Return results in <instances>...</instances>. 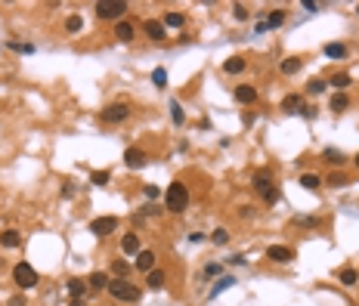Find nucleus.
Segmentation results:
<instances>
[{"mask_svg": "<svg viewBox=\"0 0 359 306\" xmlns=\"http://www.w3.org/2000/svg\"><path fill=\"white\" fill-rule=\"evenodd\" d=\"M164 201H167V210H170V214H183V210L189 207V186L180 183V180H173V183L167 186Z\"/></svg>", "mask_w": 359, "mask_h": 306, "instance_id": "f257e3e1", "label": "nucleus"}, {"mask_svg": "<svg viewBox=\"0 0 359 306\" xmlns=\"http://www.w3.org/2000/svg\"><path fill=\"white\" fill-rule=\"evenodd\" d=\"M251 186L257 189V195L263 198L266 204H276V201H279V186L273 183L270 170H257V173H254V180H251Z\"/></svg>", "mask_w": 359, "mask_h": 306, "instance_id": "f03ea898", "label": "nucleus"}, {"mask_svg": "<svg viewBox=\"0 0 359 306\" xmlns=\"http://www.w3.org/2000/svg\"><path fill=\"white\" fill-rule=\"evenodd\" d=\"M109 294H112L115 300H121V303H136L143 291L136 288V285H130L127 278H112L109 281Z\"/></svg>", "mask_w": 359, "mask_h": 306, "instance_id": "7ed1b4c3", "label": "nucleus"}, {"mask_svg": "<svg viewBox=\"0 0 359 306\" xmlns=\"http://www.w3.org/2000/svg\"><path fill=\"white\" fill-rule=\"evenodd\" d=\"M13 281L22 291H31L40 281V275H38V269H31V263H16L13 266Z\"/></svg>", "mask_w": 359, "mask_h": 306, "instance_id": "20e7f679", "label": "nucleus"}, {"mask_svg": "<svg viewBox=\"0 0 359 306\" xmlns=\"http://www.w3.org/2000/svg\"><path fill=\"white\" fill-rule=\"evenodd\" d=\"M127 9H130V6H127L124 0H99V3H96V16L109 19V22H121V16L127 13Z\"/></svg>", "mask_w": 359, "mask_h": 306, "instance_id": "39448f33", "label": "nucleus"}, {"mask_svg": "<svg viewBox=\"0 0 359 306\" xmlns=\"http://www.w3.org/2000/svg\"><path fill=\"white\" fill-rule=\"evenodd\" d=\"M127 117H130V105L127 102H112V105H106V112H102V121L106 124H124Z\"/></svg>", "mask_w": 359, "mask_h": 306, "instance_id": "423d86ee", "label": "nucleus"}, {"mask_svg": "<svg viewBox=\"0 0 359 306\" xmlns=\"http://www.w3.org/2000/svg\"><path fill=\"white\" fill-rule=\"evenodd\" d=\"M115 229H118V217H96L90 223V232H93L96 238H106V235H112Z\"/></svg>", "mask_w": 359, "mask_h": 306, "instance_id": "0eeeda50", "label": "nucleus"}, {"mask_svg": "<svg viewBox=\"0 0 359 306\" xmlns=\"http://www.w3.org/2000/svg\"><path fill=\"white\" fill-rule=\"evenodd\" d=\"M266 260H273V263H291L294 251L288 248V244H270V248H266Z\"/></svg>", "mask_w": 359, "mask_h": 306, "instance_id": "6e6552de", "label": "nucleus"}, {"mask_svg": "<svg viewBox=\"0 0 359 306\" xmlns=\"http://www.w3.org/2000/svg\"><path fill=\"white\" fill-rule=\"evenodd\" d=\"M146 161H149V158H146L143 149H127V152H124V164H127L130 170H143Z\"/></svg>", "mask_w": 359, "mask_h": 306, "instance_id": "1a4fd4ad", "label": "nucleus"}, {"mask_svg": "<svg viewBox=\"0 0 359 306\" xmlns=\"http://www.w3.org/2000/svg\"><path fill=\"white\" fill-rule=\"evenodd\" d=\"M236 102H239V105L257 102V87H254V84H239V87H236Z\"/></svg>", "mask_w": 359, "mask_h": 306, "instance_id": "9d476101", "label": "nucleus"}, {"mask_svg": "<svg viewBox=\"0 0 359 306\" xmlns=\"http://www.w3.org/2000/svg\"><path fill=\"white\" fill-rule=\"evenodd\" d=\"M143 31H146L152 40H164V38H167V28L161 25L158 19H146V22H143Z\"/></svg>", "mask_w": 359, "mask_h": 306, "instance_id": "9b49d317", "label": "nucleus"}, {"mask_svg": "<svg viewBox=\"0 0 359 306\" xmlns=\"http://www.w3.org/2000/svg\"><path fill=\"white\" fill-rule=\"evenodd\" d=\"M87 291H90L87 278H68V297H72V300H84Z\"/></svg>", "mask_w": 359, "mask_h": 306, "instance_id": "f8f14e48", "label": "nucleus"}, {"mask_svg": "<svg viewBox=\"0 0 359 306\" xmlns=\"http://www.w3.org/2000/svg\"><path fill=\"white\" fill-rule=\"evenodd\" d=\"M133 34H136V28H133V22H127V19H121L118 25H115V38H118L121 43H130V40H133Z\"/></svg>", "mask_w": 359, "mask_h": 306, "instance_id": "ddd939ff", "label": "nucleus"}, {"mask_svg": "<svg viewBox=\"0 0 359 306\" xmlns=\"http://www.w3.org/2000/svg\"><path fill=\"white\" fill-rule=\"evenodd\" d=\"M300 109H304V96H300V93H288V96L282 99V112H288V115H297Z\"/></svg>", "mask_w": 359, "mask_h": 306, "instance_id": "4468645a", "label": "nucleus"}, {"mask_svg": "<svg viewBox=\"0 0 359 306\" xmlns=\"http://www.w3.org/2000/svg\"><path fill=\"white\" fill-rule=\"evenodd\" d=\"M136 269H140V272H152L155 269V251H140L136 254Z\"/></svg>", "mask_w": 359, "mask_h": 306, "instance_id": "2eb2a0df", "label": "nucleus"}, {"mask_svg": "<svg viewBox=\"0 0 359 306\" xmlns=\"http://www.w3.org/2000/svg\"><path fill=\"white\" fill-rule=\"evenodd\" d=\"M121 251L127 254V257H133V254H140L143 248H140V235H124V238H121Z\"/></svg>", "mask_w": 359, "mask_h": 306, "instance_id": "dca6fc26", "label": "nucleus"}, {"mask_svg": "<svg viewBox=\"0 0 359 306\" xmlns=\"http://www.w3.org/2000/svg\"><path fill=\"white\" fill-rule=\"evenodd\" d=\"M245 68H248V62H245L241 56H229L226 62H223V72H226V75H241Z\"/></svg>", "mask_w": 359, "mask_h": 306, "instance_id": "f3484780", "label": "nucleus"}, {"mask_svg": "<svg viewBox=\"0 0 359 306\" xmlns=\"http://www.w3.org/2000/svg\"><path fill=\"white\" fill-rule=\"evenodd\" d=\"M164 281H167L164 269H152V272H146V285L152 291H161V288H164Z\"/></svg>", "mask_w": 359, "mask_h": 306, "instance_id": "a211bd4d", "label": "nucleus"}, {"mask_svg": "<svg viewBox=\"0 0 359 306\" xmlns=\"http://www.w3.org/2000/svg\"><path fill=\"white\" fill-rule=\"evenodd\" d=\"M328 109H331L334 115L347 112V109H350V96H347V93H334V96H331V102H328Z\"/></svg>", "mask_w": 359, "mask_h": 306, "instance_id": "6ab92c4d", "label": "nucleus"}, {"mask_svg": "<svg viewBox=\"0 0 359 306\" xmlns=\"http://www.w3.org/2000/svg\"><path fill=\"white\" fill-rule=\"evenodd\" d=\"M300 186H304V189H310V192H316V189H322V176L319 173H300Z\"/></svg>", "mask_w": 359, "mask_h": 306, "instance_id": "aec40b11", "label": "nucleus"}, {"mask_svg": "<svg viewBox=\"0 0 359 306\" xmlns=\"http://www.w3.org/2000/svg\"><path fill=\"white\" fill-rule=\"evenodd\" d=\"M0 244H3V248H19V244H22V235L16 229H3V232H0Z\"/></svg>", "mask_w": 359, "mask_h": 306, "instance_id": "412c9836", "label": "nucleus"}, {"mask_svg": "<svg viewBox=\"0 0 359 306\" xmlns=\"http://www.w3.org/2000/svg\"><path fill=\"white\" fill-rule=\"evenodd\" d=\"M300 65H304V59H300V56H288L285 62L279 65V72H282V75H297Z\"/></svg>", "mask_w": 359, "mask_h": 306, "instance_id": "4be33fe9", "label": "nucleus"}, {"mask_svg": "<svg viewBox=\"0 0 359 306\" xmlns=\"http://www.w3.org/2000/svg\"><path fill=\"white\" fill-rule=\"evenodd\" d=\"M233 285H236V278H233V275H220V278L214 281V288H211V300L220 297V294H223L226 288H233Z\"/></svg>", "mask_w": 359, "mask_h": 306, "instance_id": "5701e85b", "label": "nucleus"}, {"mask_svg": "<svg viewBox=\"0 0 359 306\" xmlns=\"http://www.w3.org/2000/svg\"><path fill=\"white\" fill-rule=\"evenodd\" d=\"M350 84H353V77L347 75V72H338V75H334V77L328 80V87H334V90H338V93H344V90L350 87Z\"/></svg>", "mask_w": 359, "mask_h": 306, "instance_id": "b1692460", "label": "nucleus"}, {"mask_svg": "<svg viewBox=\"0 0 359 306\" xmlns=\"http://www.w3.org/2000/svg\"><path fill=\"white\" fill-rule=\"evenodd\" d=\"M338 281H341V285H347V288H353L356 281H359V272H356L353 266H347V269H341V272H338Z\"/></svg>", "mask_w": 359, "mask_h": 306, "instance_id": "393cba45", "label": "nucleus"}, {"mask_svg": "<svg viewBox=\"0 0 359 306\" xmlns=\"http://www.w3.org/2000/svg\"><path fill=\"white\" fill-rule=\"evenodd\" d=\"M109 281H112V278H109L106 272H90V278H87V285L93 288V291H102V288H109Z\"/></svg>", "mask_w": 359, "mask_h": 306, "instance_id": "a878e982", "label": "nucleus"}, {"mask_svg": "<svg viewBox=\"0 0 359 306\" xmlns=\"http://www.w3.org/2000/svg\"><path fill=\"white\" fill-rule=\"evenodd\" d=\"M183 22H186V16H183V13H164L161 25H164V28H183Z\"/></svg>", "mask_w": 359, "mask_h": 306, "instance_id": "bb28decb", "label": "nucleus"}, {"mask_svg": "<svg viewBox=\"0 0 359 306\" xmlns=\"http://www.w3.org/2000/svg\"><path fill=\"white\" fill-rule=\"evenodd\" d=\"M170 121L177 124V127H180V124H186V112H183V105H180L177 99H170Z\"/></svg>", "mask_w": 359, "mask_h": 306, "instance_id": "cd10ccee", "label": "nucleus"}, {"mask_svg": "<svg viewBox=\"0 0 359 306\" xmlns=\"http://www.w3.org/2000/svg\"><path fill=\"white\" fill-rule=\"evenodd\" d=\"M282 25H285V9H273L266 16V28H282Z\"/></svg>", "mask_w": 359, "mask_h": 306, "instance_id": "c85d7f7f", "label": "nucleus"}, {"mask_svg": "<svg viewBox=\"0 0 359 306\" xmlns=\"http://www.w3.org/2000/svg\"><path fill=\"white\" fill-rule=\"evenodd\" d=\"M325 56L328 59H347V46L344 43H325Z\"/></svg>", "mask_w": 359, "mask_h": 306, "instance_id": "c756f323", "label": "nucleus"}, {"mask_svg": "<svg viewBox=\"0 0 359 306\" xmlns=\"http://www.w3.org/2000/svg\"><path fill=\"white\" fill-rule=\"evenodd\" d=\"M325 87H328V80H322V77H313L310 84H307V93H310V96H319V93H325Z\"/></svg>", "mask_w": 359, "mask_h": 306, "instance_id": "7c9ffc66", "label": "nucleus"}, {"mask_svg": "<svg viewBox=\"0 0 359 306\" xmlns=\"http://www.w3.org/2000/svg\"><path fill=\"white\" fill-rule=\"evenodd\" d=\"M322 161H328V164H334V167H341V164H344V155H341L338 149H325V152H322Z\"/></svg>", "mask_w": 359, "mask_h": 306, "instance_id": "2f4dec72", "label": "nucleus"}, {"mask_svg": "<svg viewBox=\"0 0 359 306\" xmlns=\"http://www.w3.org/2000/svg\"><path fill=\"white\" fill-rule=\"evenodd\" d=\"M325 186H331V189H344V186H350V180H347V173H331Z\"/></svg>", "mask_w": 359, "mask_h": 306, "instance_id": "473e14b6", "label": "nucleus"}, {"mask_svg": "<svg viewBox=\"0 0 359 306\" xmlns=\"http://www.w3.org/2000/svg\"><path fill=\"white\" fill-rule=\"evenodd\" d=\"M80 28H84V22H80V16H68V19H65V31H68V34H78Z\"/></svg>", "mask_w": 359, "mask_h": 306, "instance_id": "72a5a7b5", "label": "nucleus"}, {"mask_svg": "<svg viewBox=\"0 0 359 306\" xmlns=\"http://www.w3.org/2000/svg\"><path fill=\"white\" fill-rule=\"evenodd\" d=\"M6 46H9L13 53H25V56H31V53H34V43H19V40H9Z\"/></svg>", "mask_w": 359, "mask_h": 306, "instance_id": "f704fd0d", "label": "nucleus"}, {"mask_svg": "<svg viewBox=\"0 0 359 306\" xmlns=\"http://www.w3.org/2000/svg\"><path fill=\"white\" fill-rule=\"evenodd\" d=\"M211 241L217 244V248H223V244L229 241V232H226L223 226H220V229H214V235H211Z\"/></svg>", "mask_w": 359, "mask_h": 306, "instance_id": "c9c22d12", "label": "nucleus"}, {"mask_svg": "<svg viewBox=\"0 0 359 306\" xmlns=\"http://www.w3.org/2000/svg\"><path fill=\"white\" fill-rule=\"evenodd\" d=\"M112 272L118 275V278H124L127 272H130V263H127V260H115V263H112Z\"/></svg>", "mask_w": 359, "mask_h": 306, "instance_id": "e433bc0d", "label": "nucleus"}, {"mask_svg": "<svg viewBox=\"0 0 359 306\" xmlns=\"http://www.w3.org/2000/svg\"><path fill=\"white\" fill-rule=\"evenodd\" d=\"M152 84L155 87H167V72H164V68H155V72H152Z\"/></svg>", "mask_w": 359, "mask_h": 306, "instance_id": "4c0bfd02", "label": "nucleus"}, {"mask_svg": "<svg viewBox=\"0 0 359 306\" xmlns=\"http://www.w3.org/2000/svg\"><path fill=\"white\" fill-rule=\"evenodd\" d=\"M90 183H93V186H106L109 183V170H93V173H90Z\"/></svg>", "mask_w": 359, "mask_h": 306, "instance_id": "58836bf2", "label": "nucleus"}, {"mask_svg": "<svg viewBox=\"0 0 359 306\" xmlns=\"http://www.w3.org/2000/svg\"><path fill=\"white\" fill-rule=\"evenodd\" d=\"M143 195L149 198V201H158V198H161V189H158L155 183H149V186H143Z\"/></svg>", "mask_w": 359, "mask_h": 306, "instance_id": "ea45409f", "label": "nucleus"}, {"mask_svg": "<svg viewBox=\"0 0 359 306\" xmlns=\"http://www.w3.org/2000/svg\"><path fill=\"white\" fill-rule=\"evenodd\" d=\"M220 272H223V266H220V263H207L204 266V278H220Z\"/></svg>", "mask_w": 359, "mask_h": 306, "instance_id": "a19ab883", "label": "nucleus"}, {"mask_svg": "<svg viewBox=\"0 0 359 306\" xmlns=\"http://www.w3.org/2000/svg\"><path fill=\"white\" fill-rule=\"evenodd\" d=\"M233 16H236V22H245V19H248V6L236 3V6H233Z\"/></svg>", "mask_w": 359, "mask_h": 306, "instance_id": "79ce46f5", "label": "nucleus"}, {"mask_svg": "<svg viewBox=\"0 0 359 306\" xmlns=\"http://www.w3.org/2000/svg\"><path fill=\"white\" fill-rule=\"evenodd\" d=\"M297 115H304L307 121H313V117H316V109H313V105H304V109H300Z\"/></svg>", "mask_w": 359, "mask_h": 306, "instance_id": "37998d69", "label": "nucleus"}, {"mask_svg": "<svg viewBox=\"0 0 359 306\" xmlns=\"http://www.w3.org/2000/svg\"><path fill=\"white\" fill-rule=\"evenodd\" d=\"M155 214H158V207H155V204H146V207L140 210V217H155Z\"/></svg>", "mask_w": 359, "mask_h": 306, "instance_id": "c03bdc74", "label": "nucleus"}, {"mask_svg": "<svg viewBox=\"0 0 359 306\" xmlns=\"http://www.w3.org/2000/svg\"><path fill=\"white\" fill-rule=\"evenodd\" d=\"M304 9H310V13H316V9H319V3H316V0H304Z\"/></svg>", "mask_w": 359, "mask_h": 306, "instance_id": "a18cd8bd", "label": "nucleus"}, {"mask_svg": "<svg viewBox=\"0 0 359 306\" xmlns=\"http://www.w3.org/2000/svg\"><path fill=\"white\" fill-rule=\"evenodd\" d=\"M229 263H233V266H245L248 260H245V257H241V254H236V257H233V260H229Z\"/></svg>", "mask_w": 359, "mask_h": 306, "instance_id": "49530a36", "label": "nucleus"}, {"mask_svg": "<svg viewBox=\"0 0 359 306\" xmlns=\"http://www.w3.org/2000/svg\"><path fill=\"white\" fill-rule=\"evenodd\" d=\"M9 306H25V297H13V300H9Z\"/></svg>", "mask_w": 359, "mask_h": 306, "instance_id": "de8ad7c7", "label": "nucleus"}, {"mask_svg": "<svg viewBox=\"0 0 359 306\" xmlns=\"http://www.w3.org/2000/svg\"><path fill=\"white\" fill-rule=\"evenodd\" d=\"M68 306H84V300H72V303H68Z\"/></svg>", "mask_w": 359, "mask_h": 306, "instance_id": "09e8293b", "label": "nucleus"}, {"mask_svg": "<svg viewBox=\"0 0 359 306\" xmlns=\"http://www.w3.org/2000/svg\"><path fill=\"white\" fill-rule=\"evenodd\" d=\"M353 164H356V170H359V152H356V158H353Z\"/></svg>", "mask_w": 359, "mask_h": 306, "instance_id": "8fccbe9b", "label": "nucleus"}, {"mask_svg": "<svg viewBox=\"0 0 359 306\" xmlns=\"http://www.w3.org/2000/svg\"><path fill=\"white\" fill-rule=\"evenodd\" d=\"M356 13H359V6H356Z\"/></svg>", "mask_w": 359, "mask_h": 306, "instance_id": "3c124183", "label": "nucleus"}]
</instances>
